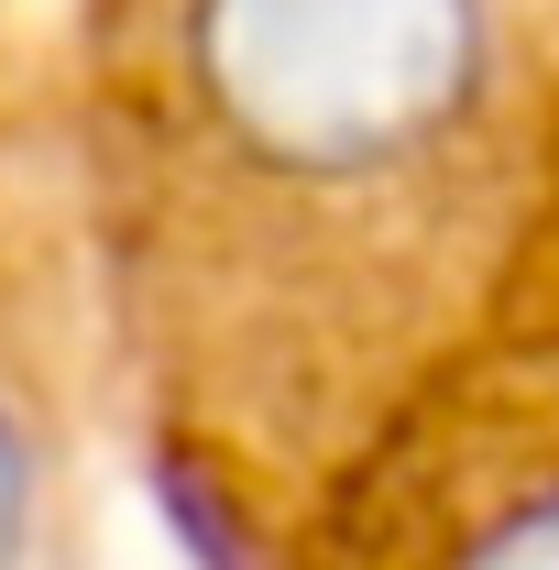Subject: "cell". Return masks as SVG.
<instances>
[{"mask_svg":"<svg viewBox=\"0 0 559 570\" xmlns=\"http://www.w3.org/2000/svg\"><path fill=\"white\" fill-rule=\"evenodd\" d=\"M187 88L285 187H373L472 132L493 0H187Z\"/></svg>","mask_w":559,"mask_h":570,"instance_id":"obj_1","label":"cell"},{"mask_svg":"<svg viewBox=\"0 0 559 570\" xmlns=\"http://www.w3.org/2000/svg\"><path fill=\"white\" fill-rule=\"evenodd\" d=\"M22 538H33V428L0 395V570H22Z\"/></svg>","mask_w":559,"mask_h":570,"instance_id":"obj_2","label":"cell"},{"mask_svg":"<svg viewBox=\"0 0 559 570\" xmlns=\"http://www.w3.org/2000/svg\"><path fill=\"white\" fill-rule=\"evenodd\" d=\"M461 570H559V494H527Z\"/></svg>","mask_w":559,"mask_h":570,"instance_id":"obj_3","label":"cell"}]
</instances>
